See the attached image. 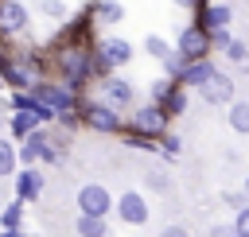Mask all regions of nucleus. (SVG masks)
Here are the masks:
<instances>
[{
    "mask_svg": "<svg viewBox=\"0 0 249 237\" xmlns=\"http://www.w3.org/2000/svg\"><path fill=\"white\" fill-rule=\"evenodd\" d=\"M43 152H47V136H39V132H31V136H23V148L16 152L23 163H35V159H43Z\"/></svg>",
    "mask_w": 249,
    "mask_h": 237,
    "instance_id": "12",
    "label": "nucleus"
},
{
    "mask_svg": "<svg viewBox=\"0 0 249 237\" xmlns=\"http://www.w3.org/2000/svg\"><path fill=\"white\" fill-rule=\"evenodd\" d=\"M31 105H35V101H31L27 93H19V97H16V109H31Z\"/></svg>",
    "mask_w": 249,
    "mask_h": 237,
    "instance_id": "32",
    "label": "nucleus"
},
{
    "mask_svg": "<svg viewBox=\"0 0 249 237\" xmlns=\"http://www.w3.org/2000/svg\"><path fill=\"white\" fill-rule=\"evenodd\" d=\"M210 237H237V229H233V225H214Z\"/></svg>",
    "mask_w": 249,
    "mask_h": 237,
    "instance_id": "29",
    "label": "nucleus"
},
{
    "mask_svg": "<svg viewBox=\"0 0 249 237\" xmlns=\"http://www.w3.org/2000/svg\"><path fill=\"white\" fill-rule=\"evenodd\" d=\"M210 74H214V66H210L206 58H198V62H187V66H183V82H187V85H202Z\"/></svg>",
    "mask_w": 249,
    "mask_h": 237,
    "instance_id": "13",
    "label": "nucleus"
},
{
    "mask_svg": "<svg viewBox=\"0 0 249 237\" xmlns=\"http://www.w3.org/2000/svg\"><path fill=\"white\" fill-rule=\"evenodd\" d=\"M226 51H230V58H233V62H245V54H249V51H245V43H230Z\"/></svg>",
    "mask_w": 249,
    "mask_h": 237,
    "instance_id": "24",
    "label": "nucleus"
},
{
    "mask_svg": "<svg viewBox=\"0 0 249 237\" xmlns=\"http://www.w3.org/2000/svg\"><path fill=\"white\" fill-rule=\"evenodd\" d=\"M230 23V8L226 4H214V8H206V16H202V27H210V31H222Z\"/></svg>",
    "mask_w": 249,
    "mask_h": 237,
    "instance_id": "16",
    "label": "nucleus"
},
{
    "mask_svg": "<svg viewBox=\"0 0 249 237\" xmlns=\"http://www.w3.org/2000/svg\"><path fill=\"white\" fill-rule=\"evenodd\" d=\"M233 229H237V237H249V206H241V214H237Z\"/></svg>",
    "mask_w": 249,
    "mask_h": 237,
    "instance_id": "22",
    "label": "nucleus"
},
{
    "mask_svg": "<svg viewBox=\"0 0 249 237\" xmlns=\"http://www.w3.org/2000/svg\"><path fill=\"white\" fill-rule=\"evenodd\" d=\"M160 237H191V233H187V229H183V225H167V229H163V233H160Z\"/></svg>",
    "mask_w": 249,
    "mask_h": 237,
    "instance_id": "31",
    "label": "nucleus"
},
{
    "mask_svg": "<svg viewBox=\"0 0 249 237\" xmlns=\"http://www.w3.org/2000/svg\"><path fill=\"white\" fill-rule=\"evenodd\" d=\"M117 210H121V218H124L128 225H144V221H148V202H144L136 190H124L121 202H117Z\"/></svg>",
    "mask_w": 249,
    "mask_h": 237,
    "instance_id": "4",
    "label": "nucleus"
},
{
    "mask_svg": "<svg viewBox=\"0 0 249 237\" xmlns=\"http://www.w3.org/2000/svg\"><path fill=\"white\" fill-rule=\"evenodd\" d=\"M148 54H156V58H171V47H167L163 39L152 35V39H148Z\"/></svg>",
    "mask_w": 249,
    "mask_h": 237,
    "instance_id": "21",
    "label": "nucleus"
},
{
    "mask_svg": "<svg viewBox=\"0 0 249 237\" xmlns=\"http://www.w3.org/2000/svg\"><path fill=\"white\" fill-rule=\"evenodd\" d=\"M23 23H27L23 4H16V0H0V31H23Z\"/></svg>",
    "mask_w": 249,
    "mask_h": 237,
    "instance_id": "10",
    "label": "nucleus"
},
{
    "mask_svg": "<svg viewBox=\"0 0 249 237\" xmlns=\"http://www.w3.org/2000/svg\"><path fill=\"white\" fill-rule=\"evenodd\" d=\"M152 97H156V101H167V97H171V85H167V82L152 85Z\"/></svg>",
    "mask_w": 249,
    "mask_h": 237,
    "instance_id": "26",
    "label": "nucleus"
},
{
    "mask_svg": "<svg viewBox=\"0 0 249 237\" xmlns=\"http://www.w3.org/2000/svg\"><path fill=\"white\" fill-rule=\"evenodd\" d=\"M78 210L105 218V214H109V190H105L101 183H86V186L78 190Z\"/></svg>",
    "mask_w": 249,
    "mask_h": 237,
    "instance_id": "3",
    "label": "nucleus"
},
{
    "mask_svg": "<svg viewBox=\"0 0 249 237\" xmlns=\"http://www.w3.org/2000/svg\"><path fill=\"white\" fill-rule=\"evenodd\" d=\"M179 109H183V93L171 89V97H167V113H179Z\"/></svg>",
    "mask_w": 249,
    "mask_h": 237,
    "instance_id": "28",
    "label": "nucleus"
},
{
    "mask_svg": "<svg viewBox=\"0 0 249 237\" xmlns=\"http://www.w3.org/2000/svg\"><path fill=\"white\" fill-rule=\"evenodd\" d=\"M210 39H214V43H218V47H230V43H233V39H230V31H226V27H222V31H210Z\"/></svg>",
    "mask_w": 249,
    "mask_h": 237,
    "instance_id": "27",
    "label": "nucleus"
},
{
    "mask_svg": "<svg viewBox=\"0 0 249 237\" xmlns=\"http://www.w3.org/2000/svg\"><path fill=\"white\" fill-rule=\"evenodd\" d=\"M105 89H109V101H113V105H128V101H132V85L121 82V78H113Z\"/></svg>",
    "mask_w": 249,
    "mask_h": 237,
    "instance_id": "17",
    "label": "nucleus"
},
{
    "mask_svg": "<svg viewBox=\"0 0 249 237\" xmlns=\"http://www.w3.org/2000/svg\"><path fill=\"white\" fill-rule=\"evenodd\" d=\"M62 70H66V78H70V82H78V78L89 70V62H86V54H82V51H70V54L62 58Z\"/></svg>",
    "mask_w": 249,
    "mask_h": 237,
    "instance_id": "15",
    "label": "nucleus"
},
{
    "mask_svg": "<svg viewBox=\"0 0 249 237\" xmlns=\"http://www.w3.org/2000/svg\"><path fill=\"white\" fill-rule=\"evenodd\" d=\"M198 89H202V97H206L210 105H218V101H230V97H233V82H230L226 74H218V70H214Z\"/></svg>",
    "mask_w": 249,
    "mask_h": 237,
    "instance_id": "6",
    "label": "nucleus"
},
{
    "mask_svg": "<svg viewBox=\"0 0 249 237\" xmlns=\"http://www.w3.org/2000/svg\"><path fill=\"white\" fill-rule=\"evenodd\" d=\"M175 4H191V0H175Z\"/></svg>",
    "mask_w": 249,
    "mask_h": 237,
    "instance_id": "35",
    "label": "nucleus"
},
{
    "mask_svg": "<svg viewBox=\"0 0 249 237\" xmlns=\"http://www.w3.org/2000/svg\"><path fill=\"white\" fill-rule=\"evenodd\" d=\"M12 171H16V148L0 140V175H12Z\"/></svg>",
    "mask_w": 249,
    "mask_h": 237,
    "instance_id": "18",
    "label": "nucleus"
},
{
    "mask_svg": "<svg viewBox=\"0 0 249 237\" xmlns=\"http://www.w3.org/2000/svg\"><path fill=\"white\" fill-rule=\"evenodd\" d=\"M206 51H210V35H206L202 27H187V31L179 35V58L198 62V58H206Z\"/></svg>",
    "mask_w": 249,
    "mask_h": 237,
    "instance_id": "2",
    "label": "nucleus"
},
{
    "mask_svg": "<svg viewBox=\"0 0 249 237\" xmlns=\"http://www.w3.org/2000/svg\"><path fill=\"white\" fill-rule=\"evenodd\" d=\"M31 101H35V105H43L51 117H54V113L70 117V109H74L70 89H58V85H35V89H31Z\"/></svg>",
    "mask_w": 249,
    "mask_h": 237,
    "instance_id": "1",
    "label": "nucleus"
},
{
    "mask_svg": "<svg viewBox=\"0 0 249 237\" xmlns=\"http://www.w3.org/2000/svg\"><path fill=\"white\" fill-rule=\"evenodd\" d=\"M19 218H23V210H19V202H12V206H8L4 214H0V225H4L8 233H12V229H19Z\"/></svg>",
    "mask_w": 249,
    "mask_h": 237,
    "instance_id": "19",
    "label": "nucleus"
},
{
    "mask_svg": "<svg viewBox=\"0 0 249 237\" xmlns=\"http://www.w3.org/2000/svg\"><path fill=\"white\" fill-rule=\"evenodd\" d=\"M86 124H89V128H97V132H121L117 113H113V109H105V105H89V109H86Z\"/></svg>",
    "mask_w": 249,
    "mask_h": 237,
    "instance_id": "9",
    "label": "nucleus"
},
{
    "mask_svg": "<svg viewBox=\"0 0 249 237\" xmlns=\"http://www.w3.org/2000/svg\"><path fill=\"white\" fill-rule=\"evenodd\" d=\"M132 58V47L124 43V39H105L101 47H97V66H121V62H128Z\"/></svg>",
    "mask_w": 249,
    "mask_h": 237,
    "instance_id": "5",
    "label": "nucleus"
},
{
    "mask_svg": "<svg viewBox=\"0 0 249 237\" xmlns=\"http://www.w3.org/2000/svg\"><path fill=\"white\" fill-rule=\"evenodd\" d=\"M163 124H167V117H163L160 105H144V109L132 117V128H136V132H152V136H160Z\"/></svg>",
    "mask_w": 249,
    "mask_h": 237,
    "instance_id": "7",
    "label": "nucleus"
},
{
    "mask_svg": "<svg viewBox=\"0 0 249 237\" xmlns=\"http://www.w3.org/2000/svg\"><path fill=\"white\" fill-rule=\"evenodd\" d=\"M148 186H152V190H167V175H163V171H152V175H148Z\"/></svg>",
    "mask_w": 249,
    "mask_h": 237,
    "instance_id": "23",
    "label": "nucleus"
},
{
    "mask_svg": "<svg viewBox=\"0 0 249 237\" xmlns=\"http://www.w3.org/2000/svg\"><path fill=\"white\" fill-rule=\"evenodd\" d=\"M97 12H101V19H121V8L117 4H101Z\"/></svg>",
    "mask_w": 249,
    "mask_h": 237,
    "instance_id": "25",
    "label": "nucleus"
},
{
    "mask_svg": "<svg viewBox=\"0 0 249 237\" xmlns=\"http://www.w3.org/2000/svg\"><path fill=\"white\" fill-rule=\"evenodd\" d=\"M78 237H105V218H97V214H78Z\"/></svg>",
    "mask_w": 249,
    "mask_h": 237,
    "instance_id": "14",
    "label": "nucleus"
},
{
    "mask_svg": "<svg viewBox=\"0 0 249 237\" xmlns=\"http://www.w3.org/2000/svg\"><path fill=\"white\" fill-rule=\"evenodd\" d=\"M39 190H43V175L39 171H19V179H16V194L19 198H39Z\"/></svg>",
    "mask_w": 249,
    "mask_h": 237,
    "instance_id": "11",
    "label": "nucleus"
},
{
    "mask_svg": "<svg viewBox=\"0 0 249 237\" xmlns=\"http://www.w3.org/2000/svg\"><path fill=\"white\" fill-rule=\"evenodd\" d=\"M245 198H249V179H245Z\"/></svg>",
    "mask_w": 249,
    "mask_h": 237,
    "instance_id": "34",
    "label": "nucleus"
},
{
    "mask_svg": "<svg viewBox=\"0 0 249 237\" xmlns=\"http://www.w3.org/2000/svg\"><path fill=\"white\" fill-rule=\"evenodd\" d=\"M230 124H233L237 132H249V105H233V109H230Z\"/></svg>",
    "mask_w": 249,
    "mask_h": 237,
    "instance_id": "20",
    "label": "nucleus"
},
{
    "mask_svg": "<svg viewBox=\"0 0 249 237\" xmlns=\"http://www.w3.org/2000/svg\"><path fill=\"white\" fill-rule=\"evenodd\" d=\"M43 12H47V16H62V4H58V0H43Z\"/></svg>",
    "mask_w": 249,
    "mask_h": 237,
    "instance_id": "30",
    "label": "nucleus"
},
{
    "mask_svg": "<svg viewBox=\"0 0 249 237\" xmlns=\"http://www.w3.org/2000/svg\"><path fill=\"white\" fill-rule=\"evenodd\" d=\"M0 237H27V233H19V229H12V233H8V229H0Z\"/></svg>",
    "mask_w": 249,
    "mask_h": 237,
    "instance_id": "33",
    "label": "nucleus"
},
{
    "mask_svg": "<svg viewBox=\"0 0 249 237\" xmlns=\"http://www.w3.org/2000/svg\"><path fill=\"white\" fill-rule=\"evenodd\" d=\"M47 117H51V113H47L43 105L19 109V113L12 117V132H16V136H31V132H35V124H39V120H47Z\"/></svg>",
    "mask_w": 249,
    "mask_h": 237,
    "instance_id": "8",
    "label": "nucleus"
}]
</instances>
